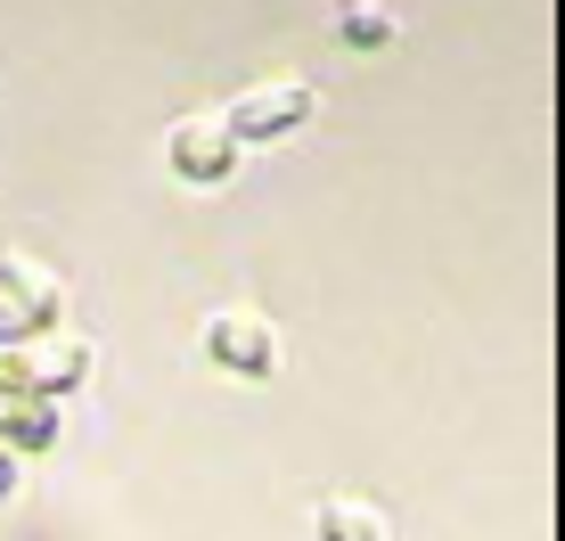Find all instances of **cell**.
Here are the masks:
<instances>
[{"instance_id": "1", "label": "cell", "mask_w": 565, "mask_h": 541, "mask_svg": "<svg viewBox=\"0 0 565 541\" xmlns=\"http://www.w3.org/2000/svg\"><path fill=\"white\" fill-rule=\"evenodd\" d=\"M311 83H255L246 99H230L222 107V131L238 148H263V140H287V131H303L311 124Z\"/></svg>"}, {"instance_id": "2", "label": "cell", "mask_w": 565, "mask_h": 541, "mask_svg": "<svg viewBox=\"0 0 565 541\" xmlns=\"http://www.w3.org/2000/svg\"><path fill=\"white\" fill-rule=\"evenodd\" d=\"M205 361L230 378H270L279 370V328L263 312H238V304H222V312L205 320Z\"/></svg>"}, {"instance_id": "3", "label": "cell", "mask_w": 565, "mask_h": 541, "mask_svg": "<svg viewBox=\"0 0 565 541\" xmlns=\"http://www.w3.org/2000/svg\"><path fill=\"white\" fill-rule=\"evenodd\" d=\"M17 370H25V394H74L90 378V337H66V328H33L17 344Z\"/></svg>"}, {"instance_id": "4", "label": "cell", "mask_w": 565, "mask_h": 541, "mask_svg": "<svg viewBox=\"0 0 565 541\" xmlns=\"http://www.w3.org/2000/svg\"><path fill=\"white\" fill-rule=\"evenodd\" d=\"M172 172L198 189H222L230 172H238V140L222 131V115H189V124H172Z\"/></svg>"}, {"instance_id": "5", "label": "cell", "mask_w": 565, "mask_h": 541, "mask_svg": "<svg viewBox=\"0 0 565 541\" xmlns=\"http://www.w3.org/2000/svg\"><path fill=\"white\" fill-rule=\"evenodd\" d=\"M0 296H9L33 328H57V320H66V279L42 270V263H25V255H0Z\"/></svg>"}, {"instance_id": "6", "label": "cell", "mask_w": 565, "mask_h": 541, "mask_svg": "<svg viewBox=\"0 0 565 541\" xmlns=\"http://www.w3.org/2000/svg\"><path fill=\"white\" fill-rule=\"evenodd\" d=\"M50 443H57V402H50V394H17V402H0V452L33 459V452H50Z\"/></svg>"}, {"instance_id": "7", "label": "cell", "mask_w": 565, "mask_h": 541, "mask_svg": "<svg viewBox=\"0 0 565 541\" xmlns=\"http://www.w3.org/2000/svg\"><path fill=\"white\" fill-rule=\"evenodd\" d=\"M311 526H320V541H394V517H385L377 500H361V492H328Z\"/></svg>"}, {"instance_id": "8", "label": "cell", "mask_w": 565, "mask_h": 541, "mask_svg": "<svg viewBox=\"0 0 565 541\" xmlns=\"http://www.w3.org/2000/svg\"><path fill=\"white\" fill-rule=\"evenodd\" d=\"M337 33H344V42H353V50H385V42H394V17H385L377 0H344Z\"/></svg>"}, {"instance_id": "9", "label": "cell", "mask_w": 565, "mask_h": 541, "mask_svg": "<svg viewBox=\"0 0 565 541\" xmlns=\"http://www.w3.org/2000/svg\"><path fill=\"white\" fill-rule=\"evenodd\" d=\"M25 337H33V320H25V312H17V304H9V296H0V344H25Z\"/></svg>"}, {"instance_id": "10", "label": "cell", "mask_w": 565, "mask_h": 541, "mask_svg": "<svg viewBox=\"0 0 565 541\" xmlns=\"http://www.w3.org/2000/svg\"><path fill=\"white\" fill-rule=\"evenodd\" d=\"M17 468H25V459H17V452H0V500L17 492Z\"/></svg>"}]
</instances>
